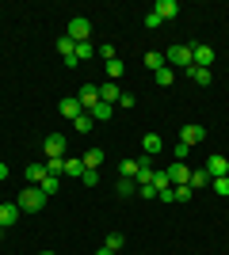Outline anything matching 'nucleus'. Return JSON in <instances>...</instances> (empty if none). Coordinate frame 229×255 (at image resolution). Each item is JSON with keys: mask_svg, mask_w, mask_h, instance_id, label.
<instances>
[{"mask_svg": "<svg viewBox=\"0 0 229 255\" xmlns=\"http://www.w3.org/2000/svg\"><path fill=\"white\" fill-rule=\"evenodd\" d=\"M172 191H176V202H187V198H195V191H191L187 183H184V187H172Z\"/></svg>", "mask_w": 229, "mask_h": 255, "instance_id": "473e14b6", "label": "nucleus"}, {"mask_svg": "<svg viewBox=\"0 0 229 255\" xmlns=\"http://www.w3.org/2000/svg\"><path fill=\"white\" fill-rule=\"evenodd\" d=\"M187 187H191V191H203V187H210V175H207V168H203V171H191Z\"/></svg>", "mask_w": 229, "mask_h": 255, "instance_id": "4be33fe9", "label": "nucleus"}, {"mask_svg": "<svg viewBox=\"0 0 229 255\" xmlns=\"http://www.w3.org/2000/svg\"><path fill=\"white\" fill-rule=\"evenodd\" d=\"M145 69H153V73L164 69V53H145Z\"/></svg>", "mask_w": 229, "mask_h": 255, "instance_id": "cd10ccee", "label": "nucleus"}, {"mask_svg": "<svg viewBox=\"0 0 229 255\" xmlns=\"http://www.w3.org/2000/svg\"><path fill=\"white\" fill-rule=\"evenodd\" d=\"M84 115H92V122H107V118L115 115V107H111V103H96L92 111H84Z\"/></svg>", "mask_w": 229, "mask_h": 255, "instance_id": "2eb2a0df", "label": "nucleus"}, {"mask_svg": "<svg viewBox=\"0 0 229 255\" xmlns=\"http://www.w3.org/2000/svg\"><path fill=\"white\" fill-rule=\"evenodd\" d=\"M226 171H229V160L222 156V152H214V156H207V175H210V179H222Z\"/></svg>", "mask_w": 229, "mask_h": 255, "instance_id": "423d86ee", "label": "nucleus"}, {"mask_svg": "<svg viewBox=\"0 0 229 255\" xmlns=\"http://www.w3.org/2000/svg\"><path fill=\"white\" fill-rule=\"evenodd\" d=\"M8 179V164H0V183Z\"/></svg>", "mask_w": 229, "mask_h": 255, "instance_id": "58836bf2", "label": "nucleus"}, {"mask_svg": "<svg viewBox=\"0 0 229 255\" xmlns=\"http://www.w3.org/2000/svg\"><path fill=\"white\" fill-rule=\"evenodd\" d=\"M19 206H15V202H0V225H4V229H8V225H15V221H19Z\"/></svg>", "mask_w": 229, "mask_h": 255, "instance_id": "9b49d317", "label": "nucleus"}, {"mask_svg": "<svg viewBox=\"0 0 229 255\" xmlns=\"http://www.w3.org/2000/svg\"><path fill=\"white\" fill-rule=\"evenodd\" d=\"M65 175L80 179V175H84V160H80V156H65Z\"/></svg>", "mask_w": 229, "mask_h": 255, "instance_id": "aec40b11", "label": "nucleus"}, {"mask_svg": "<svg viewBox=\"0 0 229 255\" xmlns=\"http://www.w3.org/2000/svg\"><path fill=\"white\" fill-rule=\"evenodd\" d=\"M46 171L50 175H65V160H46Z\"/></svg>", "mask_w": 229, "mask_h": 255, "instance_id": "2f4dec72", "label": "nucleus"}, {"mask_svg": "<svg viewBox=\"0 0 229 255\" xmlns=\"http://www.w3.org/2000/svg\"><path fill=\"white\" fill-rule=\"evenodd\" d=\"M122 99V92H119V84H115V80H103V84H99V103H119Z\"/></svg>", "mask_w": 229, "mask_h": 255, "instance_id": "6e6552de", "label": "nucleus"}, {"mask_svg": "<svg viewBox=\"0 0 229 255\" xmlns=\"http://www.w3.org/2000/svg\"><path fill=\"white\" fill-rule=\"evenodd\" d=\"M42 152H46V160H65V133H50L42 141Z\"/></svg>", "mask_w": 229, "mask_h": 255, "instance_id": "7ed1b4c3", "label": "nucleus"}, {"mask_svg": "<svg viewBox=\"0 0 229 255\" xmlns=\"http://www.w3.org/2000/svg\"><path fill=\"white\" fill-rule=\"evenodd\" d=\"M42 255H54V252H42Z\"/></svg>", "mask_w": 229, "mask_h": 255, "instance_id": "a19ab883", "label": "nucleus"}, {"mask_svg": "<svg viewBox=\"0 0 229 255\" xmlns=\"http://www.w3.org/2000/svg\"><path fill=\"white\" fill-rule=\"evenodd\" d=\"M46 175H50V171H46V164H31V168H27V183H31V187H38Z\"/></svg>", "mask_w": 229, "mask_h": 255, "instance_id": "6ab92c4d", "label": "nucleus"}, {"mask_svg": "<svg viewBox=\"0 0 229 255\" xmlns=\"http://www.w3.org/2000/svg\"><path fill=\"white\" fill-rule=\"evenodd\" d=\"M210 187H214L218 194H229V179H226V175H222V179H210Z\"/></svg>", "mask_w": 229, "mask_h": 255, "instance_id": "c9c22d12", "label": "nucleus"}, {"mask_svg": "<svg viewBox=\"0 0 229 255\" xmlns=\"http://www.w3.org/2000/svg\"><path fill=\"white\" fill-rule=\"evenodd\" d=\"M0 229H4V225H0Z\"/></svg>", "mask_w": 229, "mask_h": 255, "instance_id": "37998d69", "label": "nucleus"}, {"mask_svg": "<svg viewBox=\"0 0 229 255\" xmlns=\"http://www.w3.org/2000/svg\"><path fill=\"white\" fill-rule=\"evenodd\" d=\"M168 171V183H172V187H184L187 179H191V168H187V164H172V168H164Z\"/></svg>", "mask_w": 229, "mask_h": 255, "instance_id": "9d476101", "label": "nucleus"}, {"mask_svg": "<svg viewBox=\"0 0 229 255\" xmlns=\"http://www.w3.org/2000/svg\"><path fill=\"white\" fill-rule=\"evenodd\" d=\"M138 194H142V198H157V187H153V183H142V187H138Z\"/></svg>", "mask_w": 229, "mask_h": 255, "instance_id": "e433bc0d", "label": "nucleus"}, {"mask_svg": "<svg viewBox=\"0 0 229 255\" xmlns=\"http://www.w3.org/2000/svg\"><path fill=\"white\" fill-rule=\"evenodd\" d=\"M38 187H42V194H46V198H50V194H57V175H46V179L38 183Z\"/></svg>", "mask_w": 229, "mask_h": 255, "instance_id": "c85d7f7f", "label": "nucleus"}, {"mask_svg": "<svg viewBox=\"0 0 229 255\" xmlns=\"http://www.w3.org/2000/svg\"><path fill=\"white\" fill-rule=\"evenodd\" d=\"M138 171H142V160H122L119 164V175H126V179H138Z\"/></svg>", "mask_w": 229, "mask_h": 255, "instance_id": "412c9836", "label": "nucleus"}, {"mask_svg": "<svg viewBox=\"0 0 229 255\" xmlns=\"http://www.w3.org/2000/svg\"><path fill=\"white\" fill-rule=\"evenodd\" d=\"M226 179H229V171H226Z\"/></svg>", "mask_w": 229, "mask_h": 255, "instance_id": "79ce46f5", "label": "nucleus"}, {"mask_svg": "<svg viewBox=\"0 0 229 255\" xmlns=\"http://www.w3.org/2000/svg\"><path fill=\"white\" fill-rule=\"evenodd\" d=\"M92 126H96V122H92V115H76V118H73V129H76V133H92Z\"/></svg>", "mask_w": 229, "mask_h": 255, "instance_id": "b1692460", "label": "nucleus"}, {"mask_svg": "<svg viewBox=\"0 0 229 255\" xmlns=\"http://www.w3.org/2000/svg\"><path fill=\"white\" fill-rule=\"evenodd\" d=\"M80 160H84V168H88V171H99V164H103V149H88Z\"/></svg>", "mask_w": 229, "mask_h": 255, "instance_id": "a211bd4d", "label": "nucleus"}, {"mask_svg": "<svg viewBox=\"0 0 229 255\" xmlns=\"http://www.w3.org/2000/svg\"><path fill=\"white\" fill-rule=\"evenodd\" d=\"M153 76H157V84H161V88H168V84L176 80V69H168V65H164V69H157Z\"/></svg>", "mask_w": 229, "mask_h": 255, "instance_id": "bb28decb", "label": "nucleus"}, {"mask_svg": "<svg viewBox=\"0 0 229 255\" xmlns=\"http://www.w3.org/2000/svg\"><path fill=\"white\" fill-rule=\"evenodd\" d=\"M69 38H73V42H88V34H92V23L84 19V15H76V19H69Z\"/></svg>", "mask_w": 229, "mask_h": 255, "instance_id": "20e7f679", "label": "nucleus"}, {"mask_svg": "<svg viewBox=\"0 0 229 255\" xmlns=\"http://www.w3.org/2000/svg\"><path fill=\"white\" fill-rule=\"evenodd\" d=\"M122 244H126V240H122L119 233H111L107 240H103V248H111V252H122Z\"/></svg>", "mask_w": 229, "mask_h": 255, "instance_id": "c756f323", "label": "nucleus"}, {"mask_svg": "<svg viewBox=\"0 0 229 255\" xmlns=\"http://www.w3.org/2000/svg\"><path fill=\"white\" fill-rule=\"evenodd\" d=\"M80 183H84V187H96V183H99V171H88V168H84V175H80Z\"/></svg>", "mask_w": 229, "mask_h": 255, "instance_id": "f704fd0d", "label": "nucleus"}, {"mask_svg": "<svg viewBox=\"0 0 229 255\" xmlns=\"http://www.w3.org/2000/svg\"><path fill=\"white\" fill-rule=\"evenodd\" d=\"M176 11H180V4H176V0H157V4H153V15H157V19H176Z\"/></svg>", "mask_w": 229, "mask_h": 255, "instance_id": "0eeeda50", "label": "nucleus"}, {"mask_svg": "<svg viewBox=\"0 0 229 255\" xmlns=\"http://www.w3.org/2000/svg\"><path fill=\"white\" fill-rule=\"evenodd\" d=\"M15 206H19L23 213H38L46 206V194H42V187H31V183H27V187H23L19 194H15Z\"/></svg>", "mask_w": 229, "mask_h": 255, "instance_id": "f257e3e1", "label": "nucleus"}, {"mask_svg": "<svg viewBox=\"0 0 229 255\" xmlns=\"http://www.w3.org/2000/svg\"><path fill=\"white\" fill-rule=\"evenodd\" d=\"M191 57H195L199 69H210V65H214V50H210V46H191Z\"/></svg>", "mask_w": 229, "mask_h": 255, "instance_id": "f8f14e48", "label": "nucleus"}, {"mask_svg": "<svg viewBox=\"0 0 229 255\" xmlns=\"http://www.w3.org/2000/svg\"><path fill=\"white\" fill-rule=\"evenodd\" d=\"M142 149H145V156H161V152H164L161 133H142Z\"/></svg>", "mask_w": 229, "mask_h": 255, "instance_id": "1a4fd4ad", "label": "nucleus"}, {"mask_svg": "<svg viewBox=\"0 0 229 255\" xmlns=\"http://www.w3.org/2000/svg\"><path fill=\"white\" fill-rule=\"evenodd\" d=\"M187 73H191V80H195L199 88H210V80H214V73H210V69H199V65H191Z\"/></svg>", "mask_w": 229, "mask_h": 255, "instance_id": "dca6fc26", "label": "nucleus"}, {"mask_svg": "<svg viewBox=\"0 0 229 255\" xmlns=\"http://www.w3.org/2000/svg\"><path fill=\"white\" fill-rule=\"evenodd\" d=\"M92 53H96V46H92V42H76L73 57H76V65H80V61H88V57H92Z\"/></svg>", "mask_w": 229, "mask_h": 255, "instance_id": "393cba45", "label": "nucleus"}, {"mask_svg": "<svg viewBox=\"0 0 229 255\" xmlns=\"http://www.w3.org/2000/svg\"><path fill=\"white\" fill-rule=\"evenodd\" d=\"M76 99H80V107H84V111H92V107L99 103V88H96V84H84Z\"/></svg>", "mask_w": 229, "mask_h": 255, "instance_id": "ddd939ff", "label": "nucleus"}, {"mask_svg": "<svg viewBox=\"0 0 229 255\" xmlns=\"http://www.w3.org/2000/svg\"><path fill=\"white\" fill-rule=\"evenodd\" d=\"M96 53L103 57V61H115V46H111V42H99V46H96Z\"/></svg>", "mask_w": 229, "mask_h": 255, "instance_id": "7c9ffc66", "label": "nucleus"}, {"mask_svg": "<svg viewBox=\"0 0 229 255\" xmlns=\"http://www.w3.org/2000/svg\"><path fill=\"white\" fill-rule=\"evenodd\" d=\"M103 73H107V80H115V84H119V76L126 73V65H122L119 57H115V61H107V69H103Z\"/></svg>", "mask_w": 229, "mask_h": 255, "instance_id": "5701e85b", "label": "nucleus"}, {"mask_svg": "<svg viewBox=\"0 0 229 255\" xmlns=\"http://www.w3.org/2000/svg\"><path fill=\"white\" fill-rule=\"evenodd\" d=\"M203 137H207V126H199V122H187V126L180 129V141H184V145H191V149H195Z\"/></svg>", "mask_w": 229, "mask_h": 255, "instance_id": "39448f33", "label": "nucleus"}, {"mask_svg": "<svg viewBox=\"0 0 229 255\" xmlns=\"http://www.w3.org/2000/svg\"><path fill=\"white\" fill-rule=\"evenodd\" d=\"M115 194H122V198L138 194V179H126V175H119V183H115Z\"/></svg>", "mask_w": 229, "mask_h": 255, "instance_id": "f3484780", "label": "nucleus"}, {"mask_svg": "<svg viewBox=\"0 0 229 255\" xmlns=\"http://www.w3.org/2000/svg\"><path fill=\"white\" fill-rule=\"evenodd\" d=\"M164 65H168V69H191V65H195V57H191V46H168V53H164Z\"/></svg>", "mask_w": 229, "mask_h": 255, "instance_id": "f03ea898", "label": "nucleus"}, {"mask_svg": "<svg viewBox=\"0 0 229 255\" xmlns=\"http://www.w3.org/2000/svg\"><path fill=\"white\" fill-rule=\"evenodd\" d=\"M57 53H61V57H73V50H76V42H73V38H69V34H61V38H57Z\"/></svg>", "mask_w": 229, "mask_h": 255, "instance_id": "a878e982", "label": "nucleus"}, {"mask_svg": "<svg viewBox=\"0 0 229 255\" xmlns=\"http://www.w3.org/2000/svg\"><path fill=\"white\" fill-rule=\"evenodd\" d=\"M96 255H115V252H111V248H99V252Z\"/></svg>", "mask_w": 229, "mask_h": 255, "instance_id": "ea45409f", "label": "nucleus"}, {"mask_svg": "<svg viewBox=\"0 0 229 255\" xmlns=\"http://www.w3.org/2000/svg\"><path fill=\"white\" fill-rule=\"evenodd\" d=\"M187 156H191V145H184V141H176V160H180V164H184Z\"/></svg>", "mask_w": 229, "mask_h": 255, "instance_id": "72a5a7b5", "label": "nucleus"}, {"mask_svg": "<svg viewBox=\"0 0 229 255\" xmlns=\"http://www.w3.org/2000/svg\"><path fill=\"white\" fill-rule=\"evenodd\" d=\"M157 27H161V19H157L153 11H145V31H157Z\"/></svg>", "mask_w": 229, "mask_h": 255, "instance_id": "4c0bfd02", "label": "nucleus"}, {"mask_svg": "<svg viewBox=\"0 0 229 255\" xmlns=\"http://www.w3.org/2000/svg\"><path fill=\"white\" fill-rule=\"evenodd\" d=\"M57 111H61V118H69V122H73L76 115H84L80 99H61V103H57Z\"/></svg>", "mask_w": 229, "mask_h": 255, "instance_id": "4468645a", "label": "nucleus"}]
</instances>
